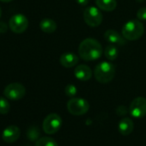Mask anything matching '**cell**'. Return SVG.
I'll list each match as a JSON object with an SVG mask.
<instances>
[{"instance_id": "1", "label": "cell", "mask_w": 146, "mask_h": 146, "mask_svg": "<svg viewBox=\"0 0 146 146\" xmlns=\"http://www.w3.org/2000/svg\"><path fill=\"white\" fill-rule=\"evenodd\" d=\"M103 49L101 43L93 38L84 40L78 47V53L82 59L85 61H93L101 58Z\"/></svg>"}, {"instance_id": "2", "label": "cell", "mask_w": 146, "mask_h": 146, "mask_svg": "<svg viewBox=\"0 0 146 146\" xmlns=\"http://www.w3.org/2000/svg\"><path fill=\"white\" fill-rule=\"evenodd\" d=\"M115 76V67L114 65L108 61H102L95 67L94 77L100 84L110 83Z\"/></svg>"}, {"instance_id": "3", "label": "cell", "mask_w": 146, "mask_h": 146, "mask_svg": "<svg viewBox=\"0 0 146 146\" xmlns=\"http://www.w3.org/2000/svg\"><path fill=\"white\" fill-rule=\"evenodd\" d=\"M144 32L143 24L138 20L128 21L122 28V35L127 40H137L140 39Z\"/></svg>"}, {"instance_id": "4", "label": "cell", "mask_w": 146, "mask_h": 146, "mask_svg": "<svg viewBox=\"0 0 146 146\" xmlns=\"http://www.w3.org/2000/svg\"><path fill=\"white\" fill-rule=\"evenodd\" d=\"M68 112L75 116H81L90 110V103L83 98L72 97L67 102Z\"/></svg>"}, {"instance_id": "5", "label": "cell", "mask_w": 146, "mask_h": 146, "mask_svg": "<svg viewBox=\"0 0 146 146\" xmlns=\"http://www.w3.org/2000/svg\"><path fill=\"white\" fill-rule=\"evenodd\" d=\"M84 20L90 27L96 28L102 24L103 16L99 8L95 6H90L85 8L84 11Z\"/></svg>"}, {"instance_id": "6", "label": "cell", "mask_w": 146, "mask_h": 146, "mask_svg": "<svg viewBox=\"0 0 146 146\" xmlns=\"http://www.w3.org/2000/svg\"><path fill=\"white\" fill-rule=\"evenodd\" d=\"M4 95L9 100L18 101L25 96L26 89L20 83H12L5 87L4 90Z\"/></svg>"}, {"instance_id": "7", "label": "cell", "mask_w": 146, "mask_h": 146, "mask_svg": "<svg viewBox=\"0 0 146 146\" xmlns=\"http://www.w3.org/2000/svg\"><path fill=\"white\" fill-rule=\"evenodd\" d=\"M62 119L58 114L50 113L45 118L43 121V131L46 134H54L60 129V127L62 126Z\"/></svg>"}, {"instance_id": "8", "label": "cell", "mask_w": 146, "mask_h": 146, "mask_svg": "<svg viewBox=\"0 0 146 146\" xmlns=\"http://www.w3.org/2000/svg\"><path fill=\"white\" fill-rule=\"evenodd\" d=\"M29 27V20L23 14H16L9 21V29L16 34H23Z\"/></svg>"}, {"instance_id": "9", "label": "cell", "mask_w": 146, "mask_h": 146, "mask_svg": "<svg viewBox=\"0 0 146 146\" xmlns=\"http://www.w3.org/2000/svg\"><path fill=\"white\" fill-rule=\"evenodd\" d=\"M129 113L136 119L143 118L146 115V99L142 96L135 98L130 105Z\"/></svg>"}, {"instance_id": "10", "label": "cell", "mask_w": 146, "mask_h": 146, "mask_svg": "<svg viewBox=\"0 0 146 146\" xmlns=\"http://www.w3.org/2000/svg\"><path fill=\"white\" fill-rule=\"evenodd\" d=\"M21 135L20 128L17 125H9L4 131L2 134V138L6 143L16 142Z\"/></svg>"}, {"instance_id": "11", "label": "cell", "mask_w": 146, "mask_h": 146, "mask_svg": "<svg viewBox=\"0 0 146 146\" xmlns=\"http://www.w3.org/2000/svg\"><path fill=\"white\" fill-rule=\"evenodd\" d=\"M104 38L108 42L111 44L119 45V46H123L126 44V39L113 29H108L104 33Z\"/></svg>"}, {"instance_id": "12", "label": "cell", "mask_w": 146, "mask_h": 146, "mask_svg": "<svg viewBox=\"0 0 146 146\" xmlns=\"http://www.w3.org/2000/svg\"><path fill=\"white\" fill-rule=\"evenodd\" d=\"M74 75L80 81H89L92 77V70L86 64H78L74 70Z\"/></svg>"}, {"instance_id": "13", "label": "cell", "mask_w": 146, "mask_h": 146, "mask_svg": "<svg viewBox=\"0 0 146 146\" xmlns=\"http://www.w3.org/2000/svg\"><path fill=\"white\" fill-rule=\"evenodd\" d=\"M78 61H79L78 57L72 52L64 53L60 56V58H59L60 64L65 68H71L73 66L77 65Z\"/></svg>"}, {"instance_id": "14", "label": "cell", "mask_w": 146, "mask_h": 146, "mask_svg": "<svg viewBox=\"0 0 146 146\" xmlns=\"http://www.w3.org/2000/svg\"><path fill=\"white\" fill-rule=\"evenodd\" d=\"M134 124L130 118H123L118 125V129L120 134L124 136H128L133 131Z\"/></svg>"}, {"instance_id": "15", "label": "cell", "mask_w": 146, "mask_h": 146, "mask_svg": "<svg viewBox=\"0 0 146 146\" xmlns=\"http://www.w3.org/2000/svg\"><path fill=\"white\" fill-rule=\"evenodd\" d=\"M96 5L100 10L110 12L116 9L117 1L116 0H96Z\"/></svg>"}, {"instance_id": "16", "label": "cell", "mask_w": 146, "mask_h": 146, "mask_svg": "<svg viewBox=\"0 0 146 146\" xmlns=\"http://www.w3.org/2000/svg\"><path fill=\"white\" fill-rule=\"evenodd\" d=\"M40 29L41 31L46 34H52L56 31L57 29V24L52 19L46 18L40 21Z\"/></svg>"}, {"instance_id": "17", "label": "cell", "mask_w": 146, "mask_h": 146, "mask_svg": "<svg viewBox=\"0 0 146 146\" xmlns=\"http://www.w3.org/2000/svg\"><path fill=\"white\" fill-rule=\"evenodd\" d=\"M104 55L108 60L113 61V60H115L118 58L119 51H118V49H117V47L115 46L109 45V46H106V48L104 49Z\"/></svg>"}, {"instance_id": "18", "label": "cell", "mask_w": 146, "mask_h": 146, "mask_svg": "<svg viewBox=\"0 0 146 146\" xmlns=\"http://www.w3.org/2000/svg\"><path fill=\"white\" fill-rule=\"evenodd\" d=\"M35 146H58V145L52 137H43L36 141Z\"/></svg>"}, {"instance_id": "19", "label": "cell", "mask_w": 146, "mask_h": 146, "mask_svg": "<svg viewBox=\"0 0 146 146\" xmlns=\"http://www.w3.org/2000/svg\"><path fill=\"white\" fill-rule=\"evenodd\" d=\"M10 109H11V105L7 98L0 97V113L7 114L10 112Z\"/></svg>"}, {"instance_id": "20", "label": "cell", "mask_w": 146, "mask_h": 146, "mask_svg": "<svg viewBox=\"0 0 146 146\" xmlns=\"http://www.w3.org/2000/svg\"><path fill=\"white\" fill-rule=\"evenodd\" d=\"M27 135H28V137L30 140H33V141L36 140L37 141L38 140V137L40 136V130L36 126H32V127H30L28 130Z\"/></svg>"}, {"instance_id": "21", "label": "cell", "mask_w": 146, "mask_h": 146, "mask_svg": "<svg viewBox=\"0 0 146 146\" xmlns=\"http://www.w3.org/2000/svg\"><path fill=\"white\" fill-rule=\"evenodd\" d=\"M64 93L68 97L72 98L77 95L78 88L73 84H68V85H66V87L64 89Z\"/></svg>"}, {"instance_id": "22", "label": "cell", "mask_w": 146, "mask_h": 146, "mask_svg": "<svg viewBox=\"0 0 146 146\" xmlns=\"http://www.w3.org/2000/svg\"><path fill=\"white\" fill-rule=\"evenodd\" d=\"M137 17L140 21H146V7H142L137 11Z\"/></svg>"}, {"instance_id": "23", "label": "cell", "mask_w": 146, "mask_h": 146, "mask_svg": "<svg viewBox=\"0 0 146 146\" xmlns=\"http://www.w3.org/2000/svg\"><path fill=\"white\" fill-rule=\"evenodd\" d=\"M128 112H129V110H128V109L126 108V107H125V106H119V107H118L117 109H116V113H117L119 116L125 115V114H126Z\"/></svg>"}, {"instance_id": "24", "label": "cell", "mask_w": 146, "mask_h": 146, "mask_svg": "<svg viewBox=\"0 0 146 146\" xmlns=\"http://www.w3.org/2000/svg\"><path fill=\"white\" fill-rule=\"evenodd\" d=\"M8 25L4 23V22H0V34H4L6 33L8 30Z\"/></svg>"}, {"instance_id": "25", "label": "cell", "mask_w": 146, "mask_h": 146, "mask_svg": "<svg viewBox=\"0 0 146 146\" xmlns=\"http://www.w3.org/2000/svg\"><path fill=\"white\" fill-rule=\"evenodd\" d=\"M76 1L78 4H79L82 6H86L90 3V0H76Z\"/></svg>"}, {"instance_id": "26", "label": "cell", "mask_w": 146, "mask_h": 146, "mask_svg": "<svg viewBox=\"0 0 146 146\" xmlns=\"http://www.w3.org/2000/svg\"><path fill=\"white\" fill-rule=\"evenodd\" d=\"M1 2H4V3H10L11 1H13V0H0Z\"/></svg>"}, {"instance_id": "27", "label": "cell", "mask_w": 146, "mask_h": 146, "mask_svg": "<svg viewBox=\"0 0 146 146\" xmlns=\"http://www.w3.org/2000/svg\"><path fill=\"white\" fill-rule=\"evenodd\" d=\"M137 2H138V3H142V2H143L144 0H136Z\"/></svg>"}, {"instance_id": "28", "label": "cell", "mask_w": 146, "mask_h": 146, "mask_svg": "<svg viewBox=\"0 0 146 146\" xmlns=\"http://www.w3.org/2000/svg\"><path fill=\"white\" fill-rule=\"evenodd\" d=\"M1 15H2V10L0 8V17H1Z\"/></svg>"}]
</instances>
